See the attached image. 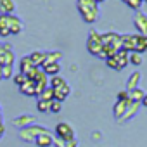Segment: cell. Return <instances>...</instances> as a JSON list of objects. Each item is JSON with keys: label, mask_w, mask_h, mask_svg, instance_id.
<instances>
[{"label": "cell", "mask_w": 147, "mask_h": 147, "mask_svg": "<svg viewBox=\"0 0 147 147\" xmlns=\"http://www.w3.org/2000/svg\"><path fill=\"white\" fill-rule=\"evenodd\" d=\"M69 94H71V87L66 83L64 87H61V88H55V90H54V100L64 102V100L69 97Z\"/></svg>", "instance_id": "e0dca14e"}, {"label": "cell", "mask_w": 147, "mask_h": 147, "mask_svg": "<svg viewBox=\"0 0 147 147\" xmlns=\"http://www.w3.org/2000/svg\"><path fill=\"white\" fill-rule=\"evenodd\" d=\"M54 145H55V147H64L66 142H64L62 138H59V137H54Z\"/></svg>", "instance_id": "836d02e7"}, {"label": "cell", "mask_w": 147, "mask_h": 147, "mask_svg": "<svg viewBox=\"0 0 147 147\" xmlns=\"http://www.w3.org/2000/svg\"><path fill=\"white\" fill-rule=\"evenodd\" d=\"M0 114H2V107H0Z\"/></svg>", "instance_id": "f6af8a7d"}, {"label": "cell", "mask_w": 147, "mask_h": 147, "mask_svg": "<svg viewBox=\"0 0 147 147\" xmlns=\"http://www.w3.org/2000/svg\"><path fill=\"white\" fill-rule=\"evenodd\" d=\"M55 135L59 138H62L64 142L75 140V128H73L67 121H61V123L55 125Z\"/></svg>", "instance_id": "3957f363"}, {"label": "cell", "mask_w": 147, "mask_h": 147, "mask_svg": "<svg viewBox=\"0 0 147 147\" xmlns=\"http://www.w3.org/2000/svg\"><path fill=\"white\" fill-rule=\"evenodd\" d=\"M64 147H78V140H76V138H75V140H69V142H66Z\"/></svg>", "instance_id": "e575fe53"}, {"label": "cell", "mask_w": 147, "mask_h": 147, "mask_svg": "<svg viewBox=\"0 0 147 147\" xmlns=\"http://www.w3.org/2000/svg\"><path fill=\"white\" fill-rule=\"evenodd\" d=\"M133 24H135L138 35H142V36L147 35V14H144V12L138 11V12L133 16Z\"/></svg>", "instance_id": "8992f818"}, {"label": "cell", "mask_w": 147, "mask_h": 147, "mask_svg": "<svg viewBox=\"0 0 147 147\" xmlns=\"http://www.w3.org/2000/svg\"><path fill=\"white\" fill-rule=\"evenodd\" d=\"M121 2H125V4H128V2H130V0H121Z\"/></svg>", "instance_id": "b9f144b4"}, {"label": "cell", "mask_w": 147, "mask_h": 147, "mask_svg": "<svg viewBox=\"0 0 147 147\" xmlns=\"http://www.w3.org/2000/svg\"><path fill=\"white\" fill-rule=\"evenodd\" d=\"M49 130L45 128V126H42V125H31V126H26V128H23V130H19V138L21 140H24V142H35L42 133H47Z\"/></svg>", "instance_id": "7a4b0ae2"}, {"label": "cell", "mask_w": 147, "mask_h": 147, "mask_svg": "<svg viewBox=\"0 0 147 147\" xmlns=\"http://www.w3.org/2000/svg\"><path fill=\"white\" fill-rule=\"evenodd\" d=\"M45 57H47L45 62H59L61 57H62V54L59 50H55V52H45Z\"/></svg>", "instance_id": "484cf974"}, {"label": "cell", "mask_w": 147, "mask_h": 147, "mask_svg": "<svg viewBox=\"0 0 147 147\" xmlns=\"http://www.w3.org/2000/svg\"><path fill=\"white\" fill-rule=\"evenodd\" d=\"M140 42V35H121V49L126 50V52H135L137 50V45Z\"/></svg>", "instance_id": "5b68a950"}, {"label": "cell", "mask_w": 147, "mask_h": 147, "mask_svg": "<svg viewBox=\"0 0 147 147\" xmlns=\"http://www.w3.org/2000/svg\"><path fill=\"white\" fill-rule=\"evenodd\" d=\"M36 109L40 113H50V102L49 100H38L36 102Z\"/></svg>", "instance_id": "83f0119b"}, {"label": "cell", "mask_w": 147, "mask_h": 147, "mask_svg": "<svg viewBox=\"0 0 147 147\" xmlns=\"http://www.w3.org/2000/svg\"><path fill=\"white\" fill-rule=\"evenodd\" d=\"M144 2H145V4H147V0H144Z\"/></svg>", "instance_id": "bcb514c9"}, {"label": "cell", "mask_w": 147, "mask_h": 147, "mask_svg": "<svg viewBox=\"0 0 147 147\" xmlns=\"http://www.w3.org/2000/svg\"><path fill=\"white\" fill-rule=\"evenodd\" d=\"M142 106L147 107V92H145V97H144V100H142Z\"/></svg>", "instance_id": "74e56055"}, {"label": "cell", "mask_w": 147, "mask_h": 147, "mask_svg": "<svg viewBox=\"0 0 147 147\" xmlns=\"http://www.w3.org/2000/svg\"><path fill=\"white\" fill-rule=\"evenodd\" d=\"M92 138H94V140H100V133H99V131H94V133H92Z\"/></svg>", "instance_id": "d590c367"}, {"label": "cell", "mask_w": 147, "mask_h": 147, "mask_svg": "<svg viewBox=\"0 0 147 147\" xmlns=\"http://www.w3.org/2000/svg\"><path fill=\"white\" fill-rule=\"evenodd\" d=\"M19 92H21L23 95H30V97L36 95V90H35V82H33V80H26V83L19 87Z\"/></svg>", "instance_id": "7402d4cb"}, {"label": "cell", "mask_w": 147, "mask_h": 147, "mask_svg": "<svg viewBox=\"0 0 147 147\" xmlns=\"http://www.w3.org/2000/svg\"><path fill=\"white\" fill-rule=\"evenodd\" d=\"M144 43H145V47H147V35L144 36Z\"/></svg>", "instance_id": "ab89813d"}, {"label": "cell", "mask_w": 147, "mask_h": 147, "mask_svg": "<svg viewBox=\"0 0 147 147\" xmlns=\"http://www.w3.org/2000/svg\"><path fill=\"white\" fill-rule=\"evenodd\" d=\"M33 67H35V66H33V62H31L30 55L21 57V61H19V73H23V75H28V73H30Z\"/></svg>", "instance_id": "44dd1931"}, {"label": "cell", "mask_w": 147, "mask_h": 147, "mask_svg": "<svg viewBox=\"0 0 147 147\" xmlns=\"http://www.w3.org/2000/svg\"><path fill=\"white\" fill-rule=\"evenodd\" d=\"M12 80H14V83H16L18 87H21V85H24V83H26V80H28V78H26V75H23V73H18V75H14V76H12Z\"/></svg>", "instance_id": "f546056e"}, {"label": "cell", "mask_w": 147, "mask_h": 147, "mask_svg": "<svg viewBox=\"0 0 147 147\" xmlns=\"http://www.w3.org/2000/svg\"><path fill=\"white\" fill-rule=\"evenodd\" d=\"M9 30H11V35H19V33H23V30H24L23 19L18 18L16 14H11V16H9Z\"/></svg>", "instance_id": "30bf717a"}, {"label": "cell", "mask_w": 147, "mask_h": 147, "mask_svg": "<svg viewBox=\"0 0 147 147\" xmlns=\"http://www.w3.org/2000/svg\"><path fill=\"white\" fill-rule=\"evenodd\" d=\"M118 100H121V102H130L128 90H121V92H118Z\"/></svg>", "instance_id": "1f68e13d"}, {"label": "cell", "mask_w": 147, "mask_h": 147, "mask_svg": "<svg viewBox=\"0 0 147 147\" xmlns=\"http://www.w3.org/2000/svg\"><path fill=\"white\" fill-rule=\"evenodd\" d=\"M42 69H43V73L49 78H52V76H57L61 73V64L59 62H45L42 66Z\"/></svg>", "instance_id": "4fadbf2b"}, {"label": "cell", "mask_w": 147, "mask_h": 147, "mask_svg": "<svg viewBox=\"0 0 147 147\" xmlns=\"http://www.w3.org/2000/svg\"><path fill=\"white\" fill-rule=\"evenodd\" d=\"M35 123H36V118H35L33 114H21V116H18V118L12 119V125H14L16 128H19V130H23V128H26V126H31V125H35Z\"/></svg>", "instance_id": "ba28073f"}, {"label": "cell", "mask_w": 147, "mask_h": 147, "mask_svg": "<svg viewBox=\"0 0 147 147\" xmlns=\"http://www.w3.org/2000/svg\"><path fill=\"white\" fill-rule=\"evenodd\" d=\"M4 133H5V130H0V138L4 137Z\"/></svg>", "instance_id": "f35d334b"}, {"label": "cell", "mask_w": 147, "mask_h": 147, "mask_svg": "<svg viewBox=\"0 0 147 147\" xmlns=\"http://www.w3.org/2000/svg\"><path fill=\"white\" fill-rule=\"evenodd\" d=\"M140 80H142V73H140V71H133L131 75H130V78H128V82H126V90L130 92V90L138 88Z\"/></svg>", "instance_id": "2e32d148"}, {"label": "cell", "mask_w": 147, "mask_h": 147, "mask_svg": "<svg viewBox=\"0 0 147 147\" xmlns=\"http://www.w3.org/2000/svg\"><path fill=\"white\" fill-rule=\"evenodd\" d=\"M138 107H140V102H130V104H128V107H126V111H125V114L121 116V119H119L118 123H125V121L131 119V118L137 114Z\"/></svg>", "instance_id": "5bb4252c"}, {"label": "cell", "mask_w": 147, "mask_h": 147, "mask_svg": "<svg viewBox=\"0 0 147 147\" xmlns=\"http://www.w3.org/2000/svg\"><path fill=\"white\" fill-rule=\"evenodd\" d=\"M2 80H4V78H2V71H0V82H2Z\"/></svg>", "instance_id": "60d3db41"}, {"label": "cell", "mask_w": 147, "mask_h": 147, "mask_svg": "<svg viewBox=\"0 0 147 147\" xmlns=\"http://www.w3.org/2000/svg\"><path fill=\"white\" fill-rule=\"evenodd\" d=\"M14 76V71H12V66H2V78L4 80H9Z\"/></svg>", "instance_id": "f1b7e54d"}, {"label": "cell", "mask_w": 147, "mask_h": 147, "mask_svg": "<svg viewBox=\"0 0 147 147\" xmlns=\"http://www.w3.org/2000/svg\"><path fill=\"white\" fill-rule=\"evenodd\" d=\"M0 71H2V64H0Z\"/></svg>", "instance_id": "ee69618b"}, {"label": "cell", "mask_w": 147, "mask_h": 147, "mask_svg": "<svg viewBox=\"0 0 147 147\" xmlns=\"http://www.w3.org/2000/svg\"><path fill=\"white\" fill-rule=\"evenodd\" d=\"M106 64L111 67V69H116L118 71V61H116V57L113 55V57H109V59H106Z\"/></svg>", "instance_id": "d6a6232c"}, {"label": "cell", "mask_w": 147, "mask_h": 147, "mask_svg": "<svg viewBox=\"0 0 147 147\" xmlns=\"http://www.w3.org/2000/svg\"><path fill=\"white\" fill-rule=\"evenodd\" d=\"M0 130H5V125H4V118L0 114Z\"/></svg>", "instance_id": "8d00e7d4"}, {"label": "cell", "mask_w": 147, "mask_h": 147, "mask_svg": "<svg viewBox=\"0 0 147 147\" xmlns=\"http://www.w3.org/2000/svg\"><path fill=\"white\" fill-rule=\"evenodd\" d=\"M114 57H116V61H118V71L125 69V67L130 64V52H126V50H123V49H119Z\"/></svg>", "instance_id": "8fae6325"}, {"label": "cell", "mask_w": 147, "mask_h": 147, "mask_svg": "<svg viewBox=\"0 0 147 147\" xmlns=\"http://www.w3.org/2000/svg\"><path fill=\"white\" fill-rule=\"evenodd\" d=\"M99 2L97 0H76V7H78V12L82 16V19L87 23V24H94L99 21V16H100V9H99Z\"/></svg>", "instance_id": "6da1fadb"}, {"label": "cell", "mask_w": 147, "mask_h": 147, "mask_svg": "<svg viewBox=\"0 0 147 147\" xmlns=\"http://www.w3.org/2000/svg\"><path fill=\"white\" fill-rule=\"evenodd\" d=\"M87 50H88L92 55H95V57L106 61L104 52H102V40H92V38H88V40H87Z\"/></svg>", "instance_id": "52a82bcc"}, {"label": "cell", "mask_w": 147, "mask_h": 147, "mask_svg": "<svg viewBox=\"0 0 147 147\" xmlns=\"http://www.w3.org/2000/svg\"><path fill=\"white\" fill-rule=\"evenodd\" d=\"M16 12V2L14 0H0V14L11 16Z\"/></svg>", "instance_id": "9a60e30c"}, {"label": "cell", "mask_w": 147, "mask_h": 147, "mask_svg": "<svg viewBox=\"0 0 147 147\" xmlns=\"http://www.w3.org/2000/svg\"><path fill=\"white\" fill-rule=\"evenodd\" d=\"M30 59H31V62H33V66H35V67H42V66L45 64V61H47L45 52H40V50L31 52V54H30Z\"/></svg>", "instance_id": "ac0fdd59"}, {"label": "cell", "mask_w": 147, "mask_h": 147, "mask_svg": "<svg viewBox=\"0 0 147 147\" xmlns=\"http://www.w3.org/2000/svg\"><path fill=\"white\" fill-rule=\"evenodd\" d=\"M142 2H144V0H142Z\"/></svg>", "instance_id": "7dc6e473"}, {"label": "cell", "mask_w": 147, "mask_h": 147, "mask_svg": "<svg viewBox=\"0 0 147 147\" xmlns=\"http://www.w3.org/2000/svg\"><path fill=\"white\" fill-rule=\"evenodd\" d=\"M97 2H99V4H102V2H106V0H97Z\"/></svg>", "instance_id": "7bdbcfd3"}, {"label": "cell", "mask_w": 147, "mask_h": 147, "mask_svg": "<svg viewBox=\"0 0 147 147\" xmlns=\"http://www.w3.org/2000/svg\"><path fill=\"white\" fill-rule=\"evenodd\" d=\"M66 85V80L61 76V75H57V76H52V78H49V87L50 88H61V87H64Z\"/></svg>", "instance_id": "cb8c5ba5"}, {"label": "cell", "mask_w": 147, "mask_h": 147, "mask_svg": "<svg viewBox=\"0 0 147 147\" xmlns=\"http://www.w3.org/2000/svg\"><path fill=\"white\" fill-rule=\"evenodd\" d=\"M38 100H49V102H52V100H54V88L47 87V88L38 95Z\"/></svg>", "instance_id": "d4e9b609"}, {"label": "cell", "mask_w": 147, "mask_h": 147, "mask_svg": "<svg viewBox=\"0 0 147 147\" xmlns=\"http://www.w3.org/2000/svg\"><path fill=\"white\" fill-rule=\"evenodd\" d=\"M102 45H109V47H114V49H121V35L118 33H102Z\"/></svg>", "instance_id": "9c48e42d"}, {"label": "cell", "mask_w": 147, "mask_h": 147, "mask_svg": "<svg viewBox=\"0 0 147 147\" xmlns=\"http://www.w3.org/2000/svg\"><path fill=\"white\" fill-rule=\"evenodd\" d=\"M142 62H144L142 54H137V52H131V54H130V64H133V66H140Z\"/></svg>", "instance_id": "4316f807"}, {"label": "cell", "mask_w": 147, "mask_h": 147, "mask_svg": "<svg viewBox=\"0 0 147 147\" xmlns=\"http://www.w3.org/2000/svg\"><path fill=\"white\" fill-rule=\"evenodd\" d=\"M54 133L49 130L47 133H42L36 140H35V144L38 145V147H50V145H54Z\"/></svg>", "instance_id": "7c38bea8"}, {"label": "cell", "mask_w": 147, "mask_h": 147, "mask_svg": "<svg viewBox=\"0 0 147 147\" xmlns=\"http://www.w3.org/2000/svg\"><path fill=\"white\" fill-rule=\"evenodd\" d=\"M130 102H131V100H130ZM130 102H121V100H118V102L114 104V107H113V116H114L116 121L121 119V116L125 114V111H126V107H128Z\"/></svg>", "instance_id": "d6986e66"}, {"label": "cell", "mask_w": 147, "mask_h": 147, "mask_svg": "<svg viewBox=\"0 0 147 147\" xmlns=\"http://www.w3.org/2000/svg\"><path fill=\"white\" fill-rule=\"evenodd\" d=\"M0 36L7 38L11 36V30H9V16L0 14Z\"/></svg>", "instance_id": "ffe728a7"}, {"label": "cell", "mask_w": 147, "mask_h": 147, "mask_svg": "<svg viewBox=\"0 0 147 147\" xmlns=\"http://www.w3.org/2000/svg\"><path fill=\"white\" fill-rule=\"evenodd\" d=\"M128 95H130V100H131V102H140V104H142V100H144V97H145V92L138 87V88H135V90H130Z\"/></svg>", "instance_id": "603a6c76"}, {"label": "cell", "mask_w": 147, "mask_h": 147, "mask_svg": "<svg viewBox=\"0 0 147 147\" xmlns=\"http://www.w3.org/2000/svg\"><path fill=\"white\" fill-rule=\"evenodd\" d=\"M61 109H62V102H59V100H52L50 102V113L57 114V113H61Z\"/></svg>", "instance_id": "4dcf8cb0"}, {"label": "cell", "mask_w": 147, "mask_h": 147, "mask_svg": "<svg viewBox=\"0 0 147 147\" xmlns=\"http://www.w3.org/2000/svg\"><path fill=\"white\" fill-rule=\"evenodd\" d=\"M14 49L9 43L0 45V64L2 66H12L14 64Z\"/></svg>", "instance_id": "277c9868"}]
</instances>
